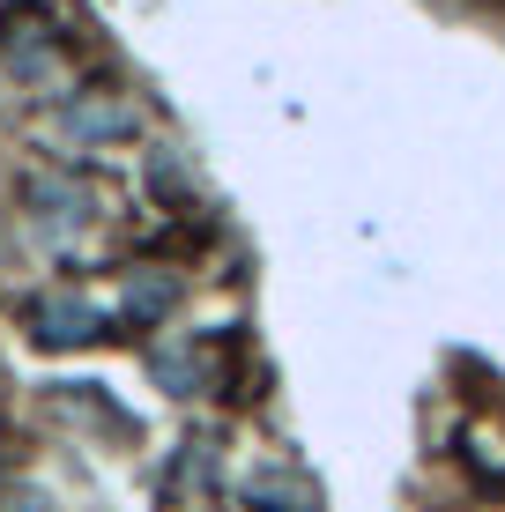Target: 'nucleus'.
I'll list each match as a JSON object with an SVG mask.
<instances>
[{
  "label": "nucleus",
  "mask_w": 505,
  "mask_h": 512,
  "mask_svg": "<svg viewBox=\"0 0 505 512\" xmlns=\"http://www.w3.org/2000/svg\"><path fill=\"white\" fill-rule=\"evenodd\" d=\"M45 342H82V334H90V312L82 305H45Z\"/></svg>",
  "instance_id": "f257e3e1"
}]
</instances>
